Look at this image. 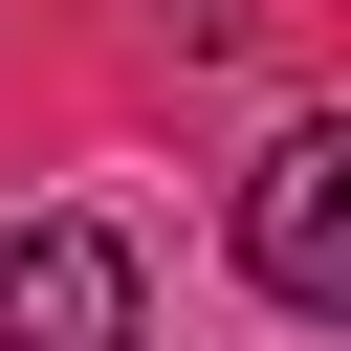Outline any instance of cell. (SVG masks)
<instances>
[{
	"label": "cell",
	"mask_w": 351,
	"mask_h": 351,
	"mask_svg": "<svg viewBox=\"0 0 351 351\" xmlns=\"http://www.w3.org/2000/svg\"><path fill=\"white\" fill-rule=\"evenodd\" d=\"M241 263H263V307L351 329V110H307V132L241 176Z\"/></svg>",
	"instance_id": "6da1fadb"
},
{
	"label": "cell",
	"mask_w": 351,
	"mask_h": 351,
	"mask_svg": "<svg viewBox=\"0 0 351 351\" xmlns=\"http://www.w3.org/2000/svg\"><path fill=\"white\" fill-rule=\"evenodd\" d=\"M0 351H132V241L110 219H22L0 241Z\"/></svg>",
	"instance_id": "7a4b0ae2"
}]
</instances>
